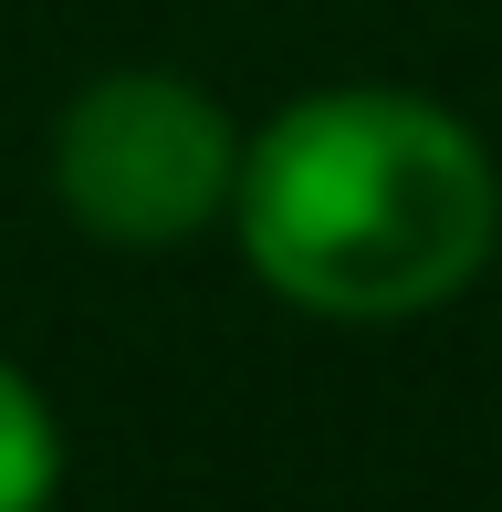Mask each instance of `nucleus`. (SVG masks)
Segmentation results:
<instances>
[{"label":"nucleus","mask_w":502,"mask_h":512,"mask_svg":"<svg viewBox=\"0 0 502 512\" xmlns=\"http://www.w3.org/2000/svg\"><path fill=\"white\" fill-rule=\"evenodd\" d=\"M63 450H53V418H42V398L0 366V512H32L42 492H53Z\"/></svg>","instance_id":"3"},{"label":"nucleus","mask_w":502,"mask_h":512,"mask_svg":"<svg viewBox=\"0 0 502 512\" xmlns=\"http://www.w3.org/2000/svg\"><path fill=\"white\" fill-rule=\"evenodd\" d=\"M53 189L95 241L157 251V241H189L241 189V136L178 74H105L74 95L53 136Z\"/></svg>","instance_id":"2"},{"label":"nucleus","mask_w":502,"mask_h":512,"mask_svg":"<svg viewBox=\"0 0 502 512\" xmlns=\"http://www.w3.org/2000/svg\"><path fill=\"white\" fill-rule=\"evenodd\" d=\"M231 209L251 272L283 304L346 324L450 304L502 230L482 136L429 95H387V84L283 105L251 136Z\"/></svg>","instance_id":"1"}]
</instances>
